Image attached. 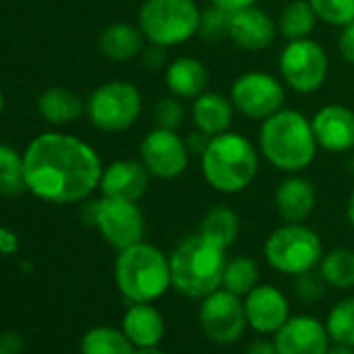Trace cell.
<instances>
[{
	"instance_id": "1",
	"label": "cell",
	"mask_w": 354,
	"mask_h": 354,
	"mask_svg": "<svg viewBox=\"0 0 354 354\" xmlns=\"http://www.w3.org/2000/svg\"><path fill=\"white\" fill-rule=\"evenodd\" d=\"M102 169L96 150L69 133H40L24 152L28 190L53 205L86 201L100 186Z\"/></svg>"
},
{
	"instance_id": "2",
	"label": "cell",
	"mask_w": 354,
	"mask_h": 354,
	"mask_svg": "<svg viewBox=\"0 0 354 354\" xmlns=\"http://www.w3.org/2000/svg\"><path fill=\"white\" fill-rule=\"evenodd\" d=\"M317 140L310 119L294 109H281L263 121L259 131V152L277 171L300 173L317 156Z\"/></svg>"
},
{
	"instance_id": "3",
	"label": "cell",
	"mask_w": 354,
	"mask_h": 354,
	"mask_svg": "<svg viewBox=\"0 0 354 354\" xmlns=\"http://www.w3.org/2000/svg\"><path fill=\"white\" fill-rule=\"evenodd\" d=\"M203 177L221 194H238L246 190L259 173L257 146L238 131H223L213 136L201 154Z\"/></svg>"
},
{
	"instance_id": "4",
	"label": "cell",
	"mask_w": 354,
	"mask_h": 354,
	"mask_svg": "<svg viewBox=\"0 0 354 354\" xmlns=\"http://www.w3.org/2000/svg\"><path fill=\"white\" fill-rule=\"evenodd\" d=\"M169 265L171 288L186 298L203 300L205 296L223 288L227 257L223 248L196 234L175 246L169 257Z\"/></svg>"
},
{
	"instance_id": "5",
	"label": "cell",
	"mask_w": 354,
	"mask_h": 354,
	"mask_svg": "<svg viewBox=\"0 0 354 354\" xmlns=\"http://www.w3.org/2000/svg\"><path fill=\"white\" fill-rule=\"evenodd\" d=\"M115 283L129 302H154L171 288L169 257L146 242L119 250L115 261Z\"/></svg>"
},
{
	"instance_id": "6",
	"label": "cell",
	"mask_w": 354,
	"mask_h": 354,
	"mask_svg": "<svg viewBox=\"0 0 354 354\" xmlns=\"http://www.w3.org/2000/svg\"><path fill=\"white\" fill-rule=\"evenodd\" d=\"M201 17L203 11L196 0H144L138 28L148 44L173 48L198 36Z\"/></svg>"
},
{
	"instance_id": "7",
	"label": "cell",
	"mask_w": 354,
	"mask_h": 354,
	"mask_svg": "<svg viewBox=\"0 0 354 354\" xmlns=\"http://www.w3.org/2000/svg\"><path fill=\"white\" fill-rule=\"evenodd\" d=\"M263 254L277 273L296 277L321 263L323 244L319 234L304 223H283L269 234Z\"/></svg>"
},
{
	"instance_id": "8",
	"label": "cell",
	"mask_w": 354,
	"mask_h": 354,
	"mask_svg": "<svg viewBox=\"0 0 354 354\" xmlns=\"http://www.w3.org/2000/svg\"><path fill=\"white\" fill-rule=\"evenodd\" d=\"M86 113L100 131L117 133L129 129L142 113V96L129 82L115 80L98 86L86 102Z\"/></svg>"
},
{
	"instance_id": "9",
	"label": "cell",
	"mask_w": 354,
	"mask_h": 354,
	"mask_svg": "<svg viewBox=\"0 0 354 354\" xmlns=\"http://www.w3.org/2000/svg\"><path fill=\"white\" fill-rule=\"evenodd\" d=\"M86 223L94 225L102 238L117 250H125L144 238V215L136 203L117 198L90 201L84 209Z\"/></svg>"
},
{
	"instance_id": "10",
	"label": "cell",
	"mask_w": 354,
	"mask_h": 354,
	"mask_svg": "<svg viewBox=\"0 0 354 354\" xmlns=\"http://www.w3.org/2000/svg\"><path fill=\"white\" fill-rule=\"evenodd\" d=\"M329 71V59L325 48L313 38L288 40L279 55L281 80L298 94L317 92Z\"/></svg>"
},
{
	"instance_id": "11",
	"label": "cell",
	"mask_w": 354,
	"mask_h": 354,
	"mask_svg": "<svg viewBox=\"0 0 354 354\" xmlns=\"http://www.w3.org/2000/svg\"><path fill=\"white\" fill-rule=\"evenodd\" d=\"M230 98L240 115L252 121H265L283 109L286 88L267 71H248L232 84Z\"/></svg>"
},
{
	"instance_id": "12",
	"label": "cell",
	"mask_w": 354,
	"mask_h": 354,
	"mask_svg": "<svg viewBox=\"0 0 354 354\" xmlns=\"http://www.w3.org/2000/svg\"><path fill=\"white\" fill-rule=\"evenodd\" d=\"M198 321L207 337L215 344H234L242 337L248 325L244 300L234 292L219 288L201 300Z\"/></svg>"
},
{
	"instance_id": "13",
	"label": "cell",
	"mask_w": 354,
	"mask_h": 354,
	"mask_svg": "<svg viewBox=\"0 0 354 354\" xmlns=\"http://www.w3.org/2000/svg\"><path fill=\"white\" fill-rule=\"evenodd\" d=\"M140 160L156 180H175L188 169L190 148L175 129L154 127L140 144Z\"/></svg>"
},
{
	"instance_id": "14",
	"label": "cell",
	"mask_w": 354,
	"mask_h": 354,
	"mask_svg": "<svg viewBox=\"0 0 354 354\" xmlns=\"http://www.w3.org/2000/svg\"><path fill=\"white\" fill-rule=\"evenodd\" d=\"M244 310L248 325L263 335H275L277 329L292 317L286 294L271 283H259L252 288L244 296Z\"/></svg>"
},
{
	"instance_id": "15",
	"label": "cell",
	"mask_w": 354,
	"mask_h": 354,
	"mask_svg": "<svg viewBox=\"0 0 354 354\" xmlns=\"http://www.w3.org/2000/svg\"><path fill=\"white\" fill-rule=\"evenodd\" d=\"M279 354H327L329 333L325 323L308 315L290 317L273 335Z\"/></svg>"
},
{
	"instance_id": "16",
	"label": "cell",
	"mask_w": 354,
	"mask_h": 354,
	"mask_svg": "<svg viewBox=\"0 0 354 354\" xmlns=\"http://www.w3.org/2000/svg\"><path fill=\"white\" fill-rule=\"evenodd\" d=\"M313 133L325 152H348L354 148V111L344 104H325L313 119Z\"/></svg>"
},
{
	"instance_id": "17",
	"label": "cell",
	"mask_w": 354,
	"mask_h": 354,
	"mask_svg": "<svg viewBox=\"0 0 354 354\" xmlns=\"http://www.w3.org/2000/svg\"><path fill=\"white\" fill-rule=\"evenodd\" d=\"M150 177L152 175L148 173V169L144 167L142 160L121 158L102 169L98 188H100L102 196H106V198L138 203L148 190Z\"/></svg>"
},
{
	"instance_id": "18",
	"label": "cell",
	"mask_w": 354,
	"mask_h": 354,
	"mask_svg": "<svg viewBox=\"0 0 354 354\" xmlns=\"http://www.w3.org/2000/svg\"><path fill=\"white\" fill-rule=\"evenodd\" d=\"M277 36V21L257 5L230 13V40L242 50L259 53L273 44Z\"/></svg>"
},
{
	"instance_id": "19",
	"label": "cell",
	"mask_w": 354,
	"mask_h": 354,
	"mask_svg": "<svg viewBox=\"0 0 354 354\" xmlns=\"http://www.w3.org/2000/svg\"><path fill=\"white\" fill-rule=\"evenodd\" d=\"M317 207L313 182L298 173H290L275 190V209L286 223H304Z\"/></svg>"
},
{
	"instance_id": "20",
	"label": "cell",
	"mask_w": 354,
	"mask_h": 354,
	"mask_svg": "<svg viewBox=\"0 0 354 354\" xmlns=\"http://www.w3.org/2000/svg\"><path fill=\"white\" fill-rule=\"evenodd\" d=\"M165 86L177 98L194 100L207 92L209 71L205 63L194 57H177L165 67Z\"/></svg>"
},
{
	"instance_id": "21",
	"label": "cell",
	"mask_w": 354,
	"mask_h": 354,
	"mask_svg": "<svg viewBox=\"0 0 354 354\" xmlns=\"http://www.w3.org/2000/svg\"><path fill=\"white\" fill-rule=\"evenodd\" d=\"M121 329L136 348L158 346L165 335V319L152 302H131Z\"/></svg>"
},
{
	"instance_id": "22",
	"label": "cell",
	"mask_w": 354,
	"mask_h": 354,
	"mask_svg": "<svg viewBox=\"0 0 354 354\" xmlns=\"http://www.w3.org/2000/svg\"><path fill=\"white\" fill-rule=\"evenodd\" d=\"M234 111L236 109L232 104V98L217 92H203L192 102V121L196 129L213 138L223 131H230Z\"/></svg>"
},
{
	"instance_id": "23",
	"label": "cell",
	"mask_w": 354,
	"mask_h": 354,
	"mask_svg": "<svg viewBox=\"0 0 354 354\" xmlns=\"http://www.w3.org/2000/svg\"><path fill=\"white\" fill-rule=\"evenodd\" d=\"M144 42H146V38H144L142 30L131 24H123V21L111 24L109 28L102 30V34L98 38L100 53L106 59L117 61V63L131 61L138 55H142Z\"/></svg>"
},
{
	"instance_id": "24",
	"label": "cell",
	"mask_w": 354,
	"mask_h": 354,
	"mask_svg": "<svg viewBox=\"0 0 354 354\" xmlns=\"http://www.w3.org/2000/svg\"><path fill=\"white\" fill-rule=\"evenodd\" d=\"M86 106L77 94L67 88H48L38 98V113L53 125H67L84 115Z\"/></svg>"
},
{
	"instance_id": "25",
	"label": "cell",
	"mask_w": 354,
	"mask_h": 354,
	"mask_svg": "<svg viewBox=\"0 0 354 354\" xmlns=\"http://www.w3.org/2000/svg\"><path fill=\"white\" fill-rule=\"evenodd\" d=\"M317 21L319 19H317L308 0H292V3H288L281 9V13L277 17V32L286 40L310 38Z\"/></svg>"
},
{
	"instance_id": "26",
	"label": "cell",
	"mask_w": 354,
	"mask_h": 354,
	"mask_svg": "<svg viewBox=\"0 0 354 354\" xmlns=\"http://www.w3.org/2000/svg\"><path fill=\"white\" fill-rule=\"evenodd\" d=\"M238 232H240V219L236 215V211H232L230 207H213L205 219H203V225H201V236L207 238L209 242L217 244L219 248L227 250L236 238H238Z\"/></svg>"
},
{
	"instance_id": "27",
	"label": "cell",
	"mask_w": 354,
	"mask_h": 354,
	"mask_svg": "<svg viewBox=\"0 0 354 354\" xmlns=\"http://www.w3.org/2000/svg\"><path fill=\"white\" fill-rule=\"evenodd\" d=\"M80 352L82 354H133L136 346L129 342L123 329L100 325L86 331L80 344Z\"/></svg>"
},
{
	"instance_id": "28",
	"label": "cell",
	"mask_w": 354,
	"mask_h": 354,
	"mask_svg": "<svg viewBox=\"0 0 354 354\" xmlns=\"http://www.w3.org/2000/svg\"><path fill=\"white\" fill-rule=\"evenodd\" d=\"M319 273L325 279V283L335 290L354 288V250L335 248L323 254L319 263Z\"/></svg>"
},
{
	"instance_id": "29",
	"label": "cell",
	"mask_w": 354,
	"mask_h": 354,
	"mask_svg": "<svg viewBox=\"0 0 354 354\" xmlns=\"http://www.w3.org/2000/svg\"><path fill=\"white\" fill-rule=\"evenodd\" d=\"M26 186V173H24V154L15 148L0 144V194L17 196Z\"/></svg>"
},
{
	"instance_id": "30",
	"label": "cell",
	"mask_w": 354,
	"mask_h": 354,
	"mask_svg": "<svg viewBox=\"0 0 354 354\" xmlns=\"http://www.w3.org/2000/svg\"><path fill=\"white\" fill-rule=\"evenodd\" d=\"M259 286V265L248 257H236L227 261L223 271V288L244 298L252 288Z\"/></svg>"
},
{
	"instance_id": "31",
	"label": "cell",
	"mask_w": 354,
	"mask_h": 354,
	"mask_svg": "<svg viewBox=\"0 0 354 354\" xmlns=\"http://www.w3.org/2000/svg\"><path fill=\"white\" fill-rule=\"evenodd\" d=\"M325 327L331 342L354 346V296L344 298L331 306L325 319Z\"/></svg>"
},
{
	"instance_id": "32",
	"label": "cell",
	"mask_w": 354,
	"mask_h": 354,
	"mask_svg": "<svg viewBox=\"0 0 354 354\" xmlns=\"http://www.w3.org/2000/svg\"><path fill=\"white\" fill-rule=\"evenodd\" d=\"M319 21L344 28L354 21V0H308Z\"/></svg>"
},
{
	"instance_id": "33",
	"label": "cell",
	"mask_w": 354,
	"mask_h": 354,
	"mask_svg": "<svg viewBox=\"0 0 354 354\" xmlns=\"http://www.w3.org/2000/svg\"><path fill=\"white\" fill-rule=\"evenodd\" d=\"M198 36L207 42H217L221 38H227L230 36V13L219 7H211V9L203 11Z\"/></svg>"
},
{
	"instance_id": "34",
	"label": "cell",
	"mask_w": 354,
	"mask_h": 354,
	"mask_svg": "<svg viewBox=\"0 0 354 354\" xmlns=\"http://www.w3.org/2000/svg\"><path fill=\"white\" fill-rule=\"evenodd\" d=\"M184 117H186V109L182 104V98L177 96H167V98H160L154 106V121H156V127H162V129H180L182 123H184Z\"/></svg>"
},
{
	"instance_id": "35",
	"label": "cell",
	"mask_w": 354,
	"mask_h": 354,
	"mask_svg": "<svg viewBox=\"0 0 354 354\" xmlns=\"http://www.w3.org/2000/svg\"><path fill=\"white\" fill-rule=\"evenodd\" d=\"M325 279L321 277V273H313V271H306L302 275H296V294L298 298H302L304 302H315L323 296L325 292Z\"/></svg>"
},
{
	"instance_id": "36",
	"label": "cell",
	"mask_w": 354,
	"mask_h": 354,
	"mask_svg": "<svg viewBox=\"0 0 354 354\" xmlns=\"http://www.w3.org/2000/svg\"><path fill=\"white\" fill-rule=\"evenodd\" d=\"M167 50L165 46H158V44H148L144 46L142 50V61L148 69H165L169 63H167Z\"/></svg>"
},
{
	"instance_id": "37",
	"label": "cell",
	"mask_w": 354,
	"mask_h": 354,
	"mask_svg": "<svg viewBox=\"0 0 354 354\" xmlns=\"http://www.w3.org/2000/svg\"><path fill=\"white\" fill-rule=\"evenodd\" d=\"M337 48L344 61L354 65V21L342 28L339 40H337Z\"/></svg>"
},
{
	"instance_id": "38",
	"label": "cell",
	"mask_w": 354,
	"mask_h": 354,
	"mask_svg": "<svg viewBox=\"0 0 354 354\" xmlns=\"http://www.w3.org/2000/svg\"><path fill=\"white\" fill-rule=\"evenodd\" d=\"M24 352V339L15 331L0 333V354H21Z\"/></svg>"
},
{
	"instance_id": "39",
	"label": "cell",
	"mask_w": 354,
	"mask_h": 354,
	"mask_svg": "<svg viewBox=\"0 0 354 354\" xmlns=\"http://www.w3.org/2000/svg\"><path fill=\"white\" fill-rule=\"evenodd\" d=\"M17 248H19V240L15 232L0 225V254H15Z\"/></svg>"
},
{
	"instance_id": "40",
	"label": "cell",
	"mask_w": 354,
	"mask_h": 354,
	"mask_svg": "<svg viewBox=\"0 0 354 354\" xmlns=\"http://www.w3.org/2000/svg\"><path fill=\"white\" fill-rule=\"evenodd\" d=\"M186 142H188L190 152L203 154V152H205V148H207V146H209V142H211V136L203 133L201 129H194V131L186 138Z\"/></svg>"
},
{
	"instance_id": "41",
	"label": "cell",
	"mask_w": 354,
	"mask_h": 354,
	"mask_svg": "<svg viewBox=\"0 0 354 354\" xmlns=\"http://www.w3.org/2000/svg\"><path fill=\"white\" fill-rule=\"evenodd\" d=\"M257 0H211L213 7H219L227 13H236L240 9H246V7H252Z\"/></svg>"
},
{
	"instance_id": "42",
	"label": "cell",
	"mask_w": 354,
	"mask_h": 354,
	"mask_svg": "<svg viewBox=\"0 0 354 354\" xmlns=\"http://www.w3.org/2000/svg\"><path fill=\"white\" fill-rule=\"evenodd\" d=\"M244 354H279L273 339H254Z\"/></svg>"
},
{
	"instance_id": "43",
	"label": "cell",
	"mask_w": 354,
	"mask_h": 354,
	"mask_svg": "<svg viewBox=\"0 0 354 354\" xmlns=\"http://www.w3.org/2000/svg\"><path fill=\"white\" fill-rule=\"evenodd\" d=\"M327 354H354V346H346V344H335L329 346Z\"/></svg>"
},
{
	"instance_id": "44",
	"label": "cell",
	"mask_w": 354,
	"mask_h": 354,
	"mask_svg": "<svg viewBox=\"0 0 354 354\" xmlns=\"http://www.w3.org/2000/svg\"><path fill=\"white\" fill-rule=\"evenodd\" d=\"M346 219H348V223H350L352 230H354V192L350 194V198H348V203H346Z\"/></svg>"
},
{
	"instance_id": "45",
	"label": "cell",
	"mask_w": 354,
	"mask_h": 354,
	"mask_svg": "<svg viewBox=\"0 0 354 354\" xmlns=\"http://www.w3.org/2000/svg\"><path fill=\"white\" fill-rule=\"evenodd\" d=\"M133 354H165L158 346H146V348H136Z\"/></svg>"
},
{
	"instance_id": "46",
	"label": "cell",
	"mask_w": 354,
	"mask_h": 354,
	"mask_svg": "<svg viewBox=\"0 0 354 354\" xmlns=\"http://www.w3.org/2000/svg\"><path fill=\"white\" fill-rule=\"evenodd\" d=\"M3 109H5V96H3V90H0V115H3Z\"/></svg>"
},
{
	"instance_id": "47",
	"label": "cell",
	"mask_w": 354,
	"mask_h": 354,
	"mask_svg": "<svg viewBox=\"0 0 354 354\" xmlns=\"http://www.w3.org/2000/svg\"><path fill=\"white\" fill-rule=\"evenodd\" d=\"M350 171L354 173V156H352V160H350Z\"/></svg>"
}]
</instances>
